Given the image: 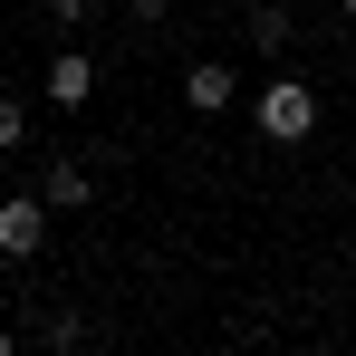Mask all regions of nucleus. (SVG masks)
<instances>
[{"label": "nucleus", "instance_id": "nucleus-12", "mask_svg": "<svg viewBox=\"0 0 356 356\" xmlns=\"http://www.w3.org/2000/svg\"><path fill=\"white\" fill-rule=\"evenodd\" d=\"M337 10H347V19H356V0H337Z\"/></svg>", "mask_w": 356, "mask_h": 356}, {"label": "nucleus", "instance_id": "nucleus-5", "mask_svg": "<svg viewBox=\"0 0 356 356\" xmlns=\"http://www.w3.org/2000/svg\"><path fill=\"white\" fill-rule=\"evenodd\" d=\"M87 193H97V183H87V164H49V174H39V202H49V212H77Z\"/></svg>", "mask_w": 356, "mask_h": 356}, {"label": "nucleus", "instance_id": "nucleus-7", "mask_svg": "<svg viewBox=\"0 0 356 356\" xmlns=\"http://www.w3.org/2000/svg\"><path fill=\"white\" fill-rule=\"evenodd\" d=\"M250 39H260V49H270V58H280V49H289L298 29H289V10H280V0H270V10H250Z\"/></svg>", "mask_w": 356, "mask_h": 356}, {"label": "nucleus", "instance_id": "nucleus-4", "mask_svg": "<svg viewBox=\"0 0 356 356\" xmlns=\"http://www.w3.org/2000/svg\"><path fill=\"white\" fill-rule=\"evenodd\" d=\"M87 97H97V67L77 58V49H58L49 58V106H87Z\"/></svg>", "mask_w": 356, "mask_h": 356}, {"label": "nucleus", "instance_id": "nucleus-6", "mask_svg": "<svg viewBox=\"0 0 356 356\" xmlns=\"http://www.w3.org/2000/svg\"><path fill=\"white\" fill-rule=\"evenodd\" d=\"M39 347H49V356H77V347H87V318H77V308H49V318H39Z\"/></svg>", "mask_w": 356, "mask_h": 356}, {"label": "nucleus", "instance_id": "nucleus-1", "mask_svg": "<svg viewBox=\"0 0 356 356\" xmlns=\"http://www.w3.org/2000/svg\"><path fill=\"white\" fill-rule=\"evenodd\" d=\"M250 125H260L270 145H308V135H318V87L280 67V77H270V87L250 97Z\"/></svg>", "mask_w": 356, "mask_h": 356}, {"label": "nucleus", "instance_id": "nucleus-8", "mask_svg": "<svg viewBox=\"0 0 356 356\" xmlns=\"http://www.w3.org/2000/svg\"><path fill=\"white\" fill-rule=\"evenodd\" d=\"M19 145H29V106H19V97H0V154H19Z\"/></svg>", "mask_w": 356, "mask_h": 356}, {"label": "nucleus", "instance_id": "nucleus-11", "mask_svg": "<svg viewBox=\"0 0 356 356\" xmlns=\"http://www.w3.org/2000/svg\"><path fill=\"white\" fill-rule=\"evenodd\" d=\"M0 356H19V337H10V327H0Z\"/></svg>", "mask_w": 356, "mask_h": 356}, {"label": "nucleus", "instance_id": "nucleus-3", "mask_svg": "<svg viewBox=\"0 0 356 356\" xmlns=\"http://www.w3.org/2000/svg\"><path fill=\"white\" fill-rule=\"evenodd\" d=\"M183 106H202V116H232V106H241V77H232L222 58H193V67H183Z\"/></svg>", "mask_w": 356, "mask_h": 356}, {"label": "nucleus", "instance_id": "nucleus-2", "mask_svg": "<svg viewBox=\"0 0 356 356\" xmlns=\"http://www.w3.org/2000/svg\"><path fill=\"white\" fill-rule=\"evenodd\" d=\"M49 250V202L39 193H10L0 202V260H39Z\"/></svg>", "mask_w": 356, "mask_h": 356}, {"label": "nucleus", "instance_id": "nucleus-9", "mask_svg": "<svg viewBox=\"0 0 356 356\" xmlns=\"http://www.w3.org/2000/svg\"><path fill=\"white\" fill-rule=\"evenodd\" d=\"M39 10H49L58 29H87V19H97V0H39Z\"/></svg>", "mask_w": 356, "mask_h": 356}, {"label": "nucleus", "instance_id": "nucleus-10", "mask_svg": "<svg viewBox=\"0 0 356 356\" xmlns=\"http://www.w3.org/2000/svg\"><path fill=\"white\" fill-rule=\"evenodd\" d=\"M164 10H174V0H125V19H135V29H154Z\"/></svg>", "mask_w": 356, "mask_h": 356}]
</instances>
